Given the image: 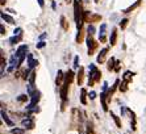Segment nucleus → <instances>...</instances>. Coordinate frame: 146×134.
<instances>
[{
  "instance_id": "nucleus-7",
  "label": "nucleus",
  "mask_w": 146,
  "mask_h": 134,
  "mask_svg": "<svg viewBox=\"0 0 146 134\" xmlns=\"http://www.w3.org/2000/svg\"><path fill=\"white\" fill-rule=\"evenodd\" d=\"M40 99H41V92H40V91H36V92H34L33 95L31 96V104L37 105L38 101H40Z\"/></svg>"
},
{
  "instance_id": "nucleus-8",
  "label": "nucleus",
  "mask_w": 146,
  "mask_h": 134,
  "mask_svg": "<svg viewBox=\"0 0 146 134\" xmlns=\"http://www.w3.org/2000/svg\"><path fill=\"white\" fill-rule=\"evenodd\" d=\"M28 65H29V69H34L36 66L38 65V61H36V59H33V55L32 54H28Z\"/></svg>"
},
{
  "instance_id": "nucleus-22",
  "label": "nucleus",
  "mask_w": 146,
  "mask_h": 134,
  "mask_svg": "<svg viewBox=\"0 0 146 134\" xmlns=\"http://www.w3.org/2000/svg\"><path fill=\"white\" fill-rule=\"evenodd\" d=\"M130 76H133V72H130V71H126V72H125V75H124V80H125V83H128V82H129Z\"/></svg>"
},
{
  "instance_id": "nucleus-20",
  "label": "nucleus",
  "mask_w": 146,
  "mask_h": 134,
  "mask_svg": "<svg viewBox=\"0 0 146 134\" xmlns=\"http://www.w3.org/2000/svg\"><path fill=\"white\" fill-rule=\"evenodd\" d=\"M61 25H62V28H63V29H65V30H67V29H68L67 21H66V18L63 17V16H62V17H61Z\"/></svg>"
},
{
  "instance_id": "nucleus-24",
  "label": "nucleus",
  "mask_w": 146,
  "mask_h": 134,
  "mask_svg": "<svg viewBox=\"0 0 146 134\" xmlns=\"http://www.w3.org/2000/svg\"><path fill=\"white\" fill-rule=\"evenodd\" d=\"M128 22H129V20H128V18H124V20H121V22H120V26H121V29H125L126 25H128Z\"/></svg>"
},
{
  "instance_id": "nucleus-37",
  "label": "nucleus",
  "mask_w": 146,
  "mask_h": 134,
  "mask_svg": "<svg viewBox=\"0 0 146 134\" xmlns=\"http://www.w3.org/2000/svg\"><path fill=\"white\" fill-rule=\"evenodd\" d=\"M95 1H96V3H98V1H99V0H95Z\"/></svg>"
},
{
  "instance_id": "nucleus-13",
  "label": "nucleus",
  "mask_w": 146,
  "mask_h": 134,
  "mask_svg": "<svg viewBox=\"0 0 146 134\" xmlns=\"http://www.w3.org/2000/svg\"><path fill=\"white\" fill-rule=\"evenodd\" d=\"M1 18H3L4 21H7L8 24L15 25V20H13V17H11L9 15H7L5 12H1Z\"/></svg>"
},
{
  "instance_id": "nucleus-14",
  "label": "nucleus",
  "mask_w": 146,
  "mask_h": 134,
  "mask_svg": "<svg viewBox=\"0 0 146 134\" xmlns=\"http://www.w3.org/2000/svg\"><path fill=\"white\" fill-rule=\"evenodd\" d=\"M106 97H108V96H107V92H102V95H100V100H102V107H103V109L107 112V110H108V105H107Z\"/></svg>"
},
{
  "instance_id": "nucleus-29",
  "label": "nucleus",
  "mask_w": 146,
  "mask_h": 134,
  "mask_svg": "<svg viewBox=\"0 0 146 134\" xmlns=\"http://www.w3.org/2000/svg\"><path fill=\"white\" fill-rule=\"evenodd\" d=\"M74 67L75 69H78L79 67V57H75L74 58Z\"/></svg>"
},
{
  "instance_id": "nucleus-30",
  "label": "nucleus",
  "mask_w": 146,
  "mask_h": 134,
  "mask_svg": "<svg viewBox=\"0 0 146 134\" xmlns=\"http://www.w3.org/2000/svg\"><path fill=\"white\" fill-rule=\"evenodd\" d=\"M15 36H21V33H23V29L21 28H17V29H15Z\"/></svg>"
},
{
  "instance_id": "nucleus-21",
  "label": "nucleus",
  "mask_w": 146,
  "mask_h": 134,
  "mask_svg": "<svg viewBox=\"0 0 146 134\" xmlns=\"http://www.w3.org/2000/svg\"><path fill=\"white\" fill-rule=\"evenodd\" d=\"M11 134H25V133L23 129H20V127H15V129L11 130Z\"/></svg>"
},
{
  "instance_id": "nucleus-15",
  "label": "nucleus",
  "mask_w": 146,
  "mask_h": 134,
  "mask_svg": "<svg viewBox=\"0 0 146 134\" xmlns=\"http://www.w3.org/2000/svg\"><path fill=\"white\" fill-rule=\"evenodd\" d=\"M108 53V48H104L102 50V51L99 53V55H98V62L99 63H102L103 61H104V58H106V54Z\"/></svg>"
},
{
  "instance_id": "nucleus-4",
  "label": "nucleus",
  "mask_w": 146,
  "mask_h": 134,
  "mask_svg": "<svg viewBox=\"0 0 146 134\" xmlns=\"http://www.w3.org/2000/svg\"><path fill=\"white\" fill-rule=\"evenodd\" d=\"M16 67H19V58H17V55L13 54L12 57H11L9 59V66H8V71H12L13 69H16Z\"/></svg>"
},
{
  "instance_id": "nucleus-26",
  "label": "nucleus",
  "mask_w": 146,
  "mask_h": 134,
  "mask_svg": "<svg viewBox=\"0 0 146 134\" xmlns=\"http://www.w3.org/2000/svg\"><path fill=\"white\" fill-rule=\"evenodd\" d=\"M82 72H83V69H79V74H78V84L79 86H80L82 84V78H83V74H82Z\"/></svg>"
},
{
  "instance_id": "nucleus-11",
  "label": "nucleus",
  "mask_w": 146,
  "mask_h": 134,
  "mask_svg": "<svg viewBox=\"0 0 146 134\" xmlns=\"http://www.w3.org/2000/svg\"><path fill=\"white\" fill-rule=\"evenodd\" d=\"M106 29H107V25L106 24H102L100 25V42H104L106 41Z\"/></svg>"
},
{
  "instance_id": "nucleus-9",
  "label": "nucleus",
  "mask_w": 146,
  "mask_h": 134,
  "mask_svg": "<svg viewBox=\"0 0 146 134\" xmlns=\"http://www.w3.org/2000/svg\"><path fill=\"white\" fill-rule=\"evenodd\" d=\"M109 42H111V46H115L116 42H117V29H113L112 33H111V38H109Z\"/></svg>"
},
{
  "instance_id": "nucleus-33",
  "label": "nucleus",
  "mask_w": 146,
  "mask_h": 134,
  "mask_svg": "<svg viewBox=\"0 0 146 134\" xmlns=\"http://www.w3.org/2000/svg\"><path fill=\"white\" fill-rule=\"evenodd\" d=\"M44 46H45V42H44V41H41V42H40V44H38V45H37V48H38V49H41V48H44Z\"/></svg>"
},
{
  "instance_id": "nucleus-27",
  "label": "nucleus",
  "mask_w": 146,
  "mask_h": 134,
  "mask_svg": "<svg viewBox=\"0 0 146 134\" xmlns=\"http://www.w3.org/2000/svg\"><path fill=\"white\" fill-rule=\"evenodd\" d=\"M87 32H88V34H94L95 33V26L94 25H88V29H87Z\"/></svg>"
},
{
  "instance_id": "nucleus-25",
  "label": "nucleus",
  "mask_w": 146,
  "mask_h": 134,
  "mask_svg": "<svg viewBox=\"0 0 146 134\" xmlns=\"http://www.w3.org/2000/svg\"><path fill=\"white\" fill-rule=\"evenodd\" d=\"M27 100H28L27 95H20V96L17 97V101H20V103H24V101H27Z\"/></svg>"
},
{
  "instance_id": "nucleus-18",
  "label": "nucleus",
  "mask_w": 146,
  "mask_h": 134,
  "mask_svg": "<svg viewBox=\"0 0 146 134\" xmlns=\"http://www.w3.org/2000/svg\"><path fill=\"white\" fill-rule=\"evenodd\" d=\"M111 117H112L113 118V121H115L116 122V126L117 127H120V129H121V121H120V118L117 116H116L115 113H113V112H111Z\"/></svg>"
},
{
  "instance_id": "nucleus-3",
  "label": "nucleus",
  "mask_w": 146,
  "mask_h": 134,
  "mask_svg": "<svg viewBox=\"0 0 146 134\" xmlns=\"http://www.w3.org/2000/svg\"><path fill=\"white\" fill-rule=\"evenodd\" d=\"M21 126L24 127V129H33L34 127V122H33V118L32 116H28L27 118L21 121Z\"/></svg>"
},
{
  "instance_id": "nucleus-10",
  "label": "nucleus",
  "mask_w": 146,
  "mask_h": 134,
  "mask_svg": "<svg viewBox=\"0 0 146 134\" xmlns=\"http://www.w3.org/2000/svg\"><path fill=\"white\" fill-rule=\"evenodd\" d=\"M1 118L5 121V124H7L8 126H13V121L9 120V117H8V114L4 112V109H1Z\"/></svg>"
},
{
  "instance_id": "nucleus-19",
  "label": "nucleus",
  "mask_w": 146,
  "mask_h": 134,
  "mask_svg": "<svg viewBox=\"0 0 146 134\" xmlns=\"http://www.w3.org/2000/svg\"><path fill=\"white\" fill-rule=\"evenodd\" d=\"M19 41H21V36H13V37H12V38H11V40H9V42H11V44H12V45L17 44V42H19Z\"/></svg>"
},
{
  "instance_id": "nucleus-1",
  "label": "nucleus",
  "mask_w": 146,
  "mask_h": 134,
  "mask_svg": "<svg viewBox=\"0 0 146 134\" xmlns=\"http://www.w3.org/2000/svg\"><path fill=\"white\" fill-rule=\"evenodd\" d=\"M83 16H84V11H83L82 1L80 0H74V18L75 22H76V29L78 30H82V25L84 22Z\"/></svg>"
},
{
  "instance_id": "nucleus-28",
  "label": "nucleus",
  "mask_w": 146,
  "mask_h": 134,
  "mask_svg": "<svg viewBox=\"0 0 146 134\" xmlns=\"http://www.w3.org/2000/svg\"><path fill=\"white\" fill-rule=\"evenodd\" d=\"M113 62H115V58H111V61L108 62V70H113Z\"/></svg>"
},
{
  "instance_id": "nucleus-16",
  "label": "nucleus",
  "mask_w": 146,
  "mask_h": 134,
  "mask_svg": "<svg viewBox=\"0 0 146 134\" xmlns=\"http://www.w3.org/2000/svg\"><path fill=\"white\" fill-rule=\"evenodd\" d=\"M86 96H87V91H86L84 88H82V89H80V103L83 104V105H86V104H87Z\"/></svg>"
},
{
  "instance_id": "nucleus-31",
  "label": "nucleus",
  "mask_w": 146,
  "mask_h": 134,
  "mask_svg": "<svg viewBox=\"0 0 146 134\" xmlns=\"http://www.w3.org/2000/svg\"><path fill=\"white\" fill-rule=\"evenodd\" d=\"M88 96H90V99H91V100H95L96 99V92H94V91H92V92H90Z\"/></svg>"
},
{
  "instance_id": "nucleus-35",
  "label": "nucleus",
  "mask_w": 146,
  "mask_h": 134,
  "mask_svg": "<svg viewBox=\"0 0 146 134\" xmlns=\"http://www.w3.org/2000/svg\"><path fill=\"white\" fill-rule=\"evenodd\" d=\"M51 7H53V9H55V8H57V4H55V1H53V4H51Z\"/></svg>"
},
{
  "instance_id": "nucleus-36",
  "label": "nucleus",
  "mask_w": 146,
  "mask_h": 134,
  "mask_svg": "<svg viewBox=\"0 0 146 134\" xmlns=\"http://www.w3.org/2000/svg\"><path fill=\"white\" fill-rule=\"evenodd\" d=\"M0 4H1V5H4V4H5V0H1V1H0Z\"/></svg>"
},
{
  "instance_id": "nucleus-5",
  "label": "nucleus",
  "mask_w": 146,
  "mask_h": 134,
  "mask_svg": "<svg viewBox=\"0 0 146 134\" xmlns=\"http://www.w3.org/2000/svg\"><path fill=\"white\" fill-rule=\"evenodd\" d=\"M87 45H88V55H92L94 49L96 48V42L94 41V38H92L91 34H88V37H87Z\"/></svg>"
},
{
  "instance_id": "nucleus-17",
  "label": "nucleus",
  "mask_w": 146,
  "mask_h": 134,
  "mask_svg": "<svg viewBox=\"0 0 146 134\" xmlns=\"http://www.w3.org/2000/svg\"><path fill=\"white\" fill-rule=\"evenodd\" d=\"M72 78H74V72H72L71 70H68V71L66 72V75H65V82L71 83L72 82Z\"/></svg>"
},
{
  "instance_id": "nucleus-23",
  "label": "nucleus",
  "mask_w": 146,
  "mask_h": 134,
  "mask_svg": "<svg viewBox=\"0 0 146 134\" xmlns=\"http://www.w3.org/2000/svg\"><path fill=\"white\" fill-rule=\"evenodd\" d=\"M28 79H29V83H31V84H34V79H36V72L32 71V72H31V75H29V78H28Z\"/></svg>"
},
{
  "instance_id": "nucleus-32",
  "label": "nucleus",
  "mask_w": 146,
  "mask_h": 134,
  "mask_svg": "<svg viewBox=\"0 0 146 134\" xmlns=\"http://www.w3.org/2000/svg\"><path fill=\"white\" fill-rule=\"evenodd\" d=\"M37 1H38V4H40V7L44 8V5H45V1H44V0H37Z\"/></svg>"
},
{
  "instance_id": "nucleus-34",
  "label": "nucleus",
  "mask_w": 146,
  "mask_h": 134,
  "mask_svg": "<svg viewBox=\"0 0 146 134\" xmlns=\"http://www.w3.org/2000/svg\"><path fill=\"white\" fill-rule=\"evenodd\" d=\"M0 30H1V34H5V30H4V26H3V25L0 26Z\"/></svg>"
},
{
  "instance_id": "nucleus-6",
  "label": "nucleus",
  "mask_w": 146,
  "mask_h": 134,
  "mask_svg": "<svg viewBox=\"0 0 146 134\" xmlns=\"http://www.w3.org/2000/svg\"><path fill=\"white\" fill-rule=\"evenodd\" d=\"M141 3H142V0H137V1H136L134 4H132V5H129V7L126 8V9L122 11V13H130L132 11H134L136 8H138L139 5H141Z\"/></svg>"
},
{
  "instance_id": "nucleus-12",
  "label": "nucleus",
  "mask_w": 146,
  "mask_h": 134,
  "mask_svg": "<svg viewBox=\"0 0 146 134\" xmlns=\"http://www.w3.org/2000/svg\"><path fill=\"white\" fill-rule=\"evenodd\" d=\"M62 82H65V75H63V72L61 70H58V74H57V79H55V83H57V86H61Z\"/></svg>"
},
{
  "instance_id": "nucleus-2",
  "label": "nucleus",
  "mask_w": 146,
  "mask_h": 134,
  "mask_svg": "<svg viewBox=\"0 0 146 134\" xmlns=\"http://www.w3.org/2000/svg\"><path fill=\"white\" fill-rule=\"evenodd\" d=\"M27 51H28V46H27V45H21V46H19V49H17V51H16V55H17V58H19V66L24 62L25 57L28 55Z\"/></svg>"
}]
</instances>
